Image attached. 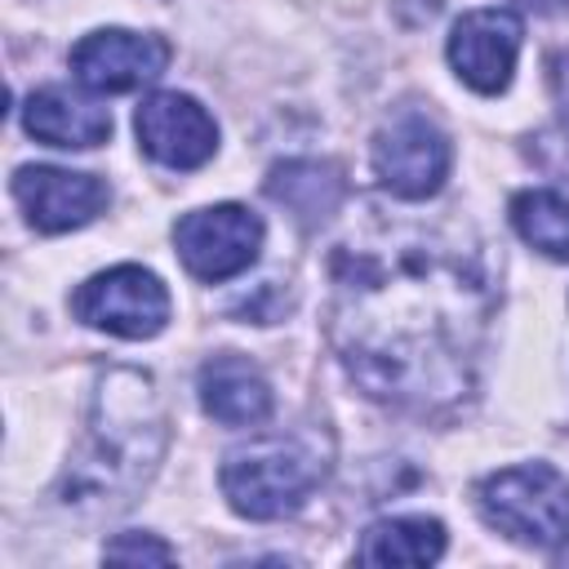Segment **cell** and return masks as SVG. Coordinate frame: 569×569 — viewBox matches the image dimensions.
Segmentation results:
<instances>
[{"label":"cell","instance_id":"19","mask_svg":"<svg viewBox=\"0 0 569 569\" xmlns=\"http://www.w3.org/2000/svg\"><path fill=\"white\" fill-rule=\"evenodd\" d=\"M525 13H538V18H551V13H565L569 0H516Z\"/></svg>","mask_w":569,"mask_h":569},{"label":"cell","instance_id":"9","mask_svg":"<svg viewBox=\"0 0 569 569\" xmlns=\"http://www.w3.org/2000/svg\"><path fill=\"white\" fill-rule=\"evenodd\" d=\"M525 27L511 9H471L453 22L449 36V62L462 84L476 93H502L516 71Z\"/></svg>","mask_w":569,"mask_h":569},{"label":"cell","instance_id":"3","mask_svg":"<svg viewBox=\"0 0 569 569\" xmlns=\"http://www.w3.org/2000/svg\"><path fill=\"white\" fill-rule=\"evenodd\" d=\"M329 436L316 427L302 431H276V436H253L222 458V493L231 511L249 520H280L293 516L329 476Z\"/></svg>","mask_w":569,"mask_h":569},{"label":"cell","instance_id":"2","mask_svg":"<svg viewBox=\"0 0 569 569\" xmlns=\"http://www.w3.org/2000/svg\"><path fill=\"white\" fill-rule=\"evenodd\" d=\"M164 409L138 369H107L93 387L89 431L58 480V502L80 516L124 511L164 458Z\"/></svg>","mask_w":569,"mask_h":569},{"label":"cell","instance_id":"15","mask_svg":"<svg viewBox=\"0 0 569 569\" xmlns=\"http://www.w3.org/2000/svg\"><path fill=\"white\" fill-rule=\"evenodd\" d=\"M445 551V525L431 516H391L373 520L356 547L360 565H431Z\"/></svg>","mask_w":569,"mask_h":569},{"label":"cell","instance_id":"6","mask_svg":"<svg viewBox=\"0 0 569 569\" xmlns=\"http://www.w3.org/2000/svg\"><path fill=\"white\" fill-rule=\"evenodd\" d=\"M76 320L116 338H156L169 325V293L147 267H111L89 276L71 298Z\"/></svg>","mask_w":569,"mask_h":569},{"label":"cell","instance_id":"5","mask_svg":"<svg viewBox=\"0 0 569 569\" xmlns=\"http://www.w3.org/2000/svg\"><path fill=\"white\" fill-rule=\"evenodd\" d=\"M453 147L445 129L422 111H396L373 133V173L400 200H427L445 187Z\"/></svg>","mask_w":569,"mask_h":569},{"label":"cell","instance_id":"10","mask_svg":"<svg viewBox=\"0 0 569 569\" xmlns=\"http://www.w3.org/2000/svg\"><path fill=\"white\" fill-rule=\"evenodd\" d=\"M142 151L164 169H200L218 151L213 116L187 93H151L133 116Z\"/></svg>","mask_w":569,"mask_h":569},{"label":"cell","instance_id":"13","mask_svg":"<svg viewBox=\"0 0 569 569\" xmlns=\"http://www.w3.org/2000/svg\"><path fill=\"white\" fill-rule=\"evenodd\" d=\"M22 124L40 142L76 147V151H89L111 138V111L89 98L67 93V89H36L22 107Z\"/></svg>","mask_w":569,"mask_h":569},{"label":"cell","instance_id":"17","mask_svg":"<svg viewBox=\"0 0 569 569\" xmlns=\"http://www.w3.org/2000/svg\"><path fill=\"white\" fill-rule=\"evenodd\" d=\"M102 556H107V560H124V565H142V560H151V565H173V560H178V551H173L169 542H160L156 533H120V538H111V542L102 547Z\"/></svg>","mask_w":569,"mask_h":569},{"label":"cell","instance_id":"16","mask_svg":"<svg viewBox=\"0 0 569 569\" xmlns=\"http://www.w3.org/2000/svg\"><path fill=\"white\" fill-rule=\"evenodd\" d=\"M511 222L525 244H533L556 262H569V200L560 191H547V187L520 191L511 200Z\"/></svg>","mask_w":569,"mask_h":569},{"label":"cell","instance_id":"14","mask_svg":"<svg viewBox=\"0 0 569 569\" xmlns=\"http://www.w3.org/2000/svg\"><path fill=\"white\" fill-rule=\"evenodd\" d=\"M267 196L284 204L302 227H320L338 213L347 182L342 169L329 160H284L267 173Z\"/></svg>","mask_w":569,"mask_h":569},{"label":"cell","instance_id":"11","mask_svg":"<svg viewBox=\"0 0 569 569\" xmlns=\"http://www.w3.org/2000/svg\"><path fill=\"white\" fill-rule=\"evenodd\" d=\"M13 196L27 209L31 227L49 231V236L93 222L111 200L102 178L76 173V169H53V164H22L13 173Z\"/></svg>","mask_w":569,"mask_h":569},{"label":"cell","instance_id":"4","mask_svg":"<svg viewBox=\"0 0 569 569\" xmlns=\"http://www.w3.org/2000/svg\"><path fill=\"white\" fill-rule=\"evenodd\" d=\"M480 516L525 547H556L569 538V480L547 462L493 471L476 489Z\"/></svg>","mask_w":569,"mask_h":569},{"label":"cell","instance_id":"7","mask_svg":"<svg viewBox=\"0 0 569 569\" xmlns=\"http://www.w3.org/2000/svg\"><path fill=\"white\" fill-rule=\"evenodd\" d=\"M173 244H178L182 267L196 280L218 284V280H231L253 267V258L262 249V218L244 204L191 209L187 218H178Z\"/></svg>","mask_w":569,"mask_h":569},{"label":"cell","instance_id":"12","mask_svg":"<svg viewBox=\"0 0 569 569\" xmlns=\"http://www.w3.org/2000/svg\"><path fill=\"white\" fill-rule=\"evenodd\" d=\"M196 391H200L204 413L227 422V427H253V422H262L271 413V382L244 356L204 360L200 378H196Z\"/></svg>","mask_w":569,"mask_h":569},{"label":"cell","instance_id":"8","mask_svg":"<svg viewBox=\"0 0 569 569\" xmlns=\"http://www.w3.org/2000/svg\"><path fill=\"white\" fill-rule=\"evenodd\" d=\"M164 67H169V40L124 27L89 31L71 49V71L93 93H129L138 84L160 80Z\"/></svg>","mask_w":569,"mask_h":569},{"label":"cell","instance_id":"18","mask_svg":"<svg viewBox=\"0 0 569 569\" xmlns=\"http://www.w3.org/2000/svg\"><path fill=\"white\" fill-rule=\"evenodd\" d=\"M547 84H551V98H556V111H560V124L569 138V53L547 58Z\"/></svg>","mask_w":569,"mask_h":569},{"label":"cell","instance_id":"1","mask_svg":"<svg viewBox=\"0 0 569 569\" xmlns=\"http://www.w3.org/2000/svg\"><path fill=\"white\" fill-rule=\"evenodd\" d=\"M329 338L369 400L409 413H449L471 400L493 271L467 227L365 204L329 258Z\"/></svg>","mask_w":569,"mask_h":569}]
</instances>
